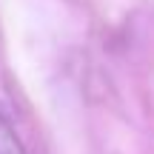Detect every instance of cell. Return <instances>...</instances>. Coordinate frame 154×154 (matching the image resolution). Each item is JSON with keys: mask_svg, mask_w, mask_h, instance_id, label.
<instances>
[{"mask_svg": "<svg viewBox=\"0 0 154 154\" xmlns=\"http://www.w3.org/2000/svg\"><path fill=\"white\" fill-rule=\"evenodd\" d=\"M0 154H26V149L20 146L17 134L11 131V126L6 123L3 114H0Z\"/></svg>", "mask_w": 154, "mask_h": 154, "instance_id": "6da1fadb", "label": "cell"}]
</instances>
